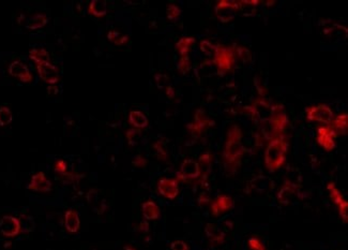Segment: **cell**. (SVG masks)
Masks as SVG:
<instances>
[{"label":"cell","instance_id":"83f0119b","mask_svg":"<svg viewBox=\"0 0 348 250\" xmlns=\"http://www.w3.org/2000/svg\"><path fill=\"white\" fill-rule=\"evenodd\" d=\"M12 112L8 107H1L0 108V125L5 126L12 122Z\"/></svg>","mask_w":348,"mask_h":250},{"label":"cell","instance_id":"5b68a950","mask_svg":"<svg viewBox=\"0 0 348 250\" xmlns=\"http://www.w3.org/2000/svg\"><path fill=\"white\" fill-rule=\"evenodd\" d=\"M305 115L307 121L324 125H330L334 118L332 110L326 104L311 105L305 110Z\"/></svg>","mask_w":348,"mask_h":250},{"label":"cell","instance_id":"6da1fadb","mask_svg":"<svg viewBox=\"0 0 348 250\" xmlns=\"http://www.w3.org/2000/svg\"><path fill=\"white\" fill-rule=\"evenodd\" d=\"M242 137V130L238 125H232L227 130L226 140L222 150V161L229 174H235L241 166V161L245 153Z\"/></svg>","mask_w":348,"mask_h":250},{"label":"cell","instance_id":"4fadbf2b","mask_svg":"<svg viewBox=\"0 0 348 250\" xmlns=\"http://www.w3.org/2000/svg\"><path fill=\"white\" fill-rule=\"evenodd\" d=\"M37 70L40 77L49 84H55L59 81V71L56 65L50 62L37 64Z\"/></svg>","mask_w":348,"mask_h":250},{"label":"cell","instance_id":"9c48e42d","mask_svg":"<svg viewBox=\"0 0 348 250\" xmlns=\"http://www.w3.org/2000/svg\"><path fill=\"white\" fill-rule=\"evenodd\" d=\"M200 177L199 163L193 159H185L177 173L176 179L178 181H190Z\"/></svg>","mask_w":348,"mask_h":250},{"label":"cell","instance_id":"d590c367","mask_svg":"<svg viewBox=\"0 0 348 250\" xmlns=\"http://www.w3.org/2000/svg\"><path fill=\"white\" fill-rule=\"evenodd\" d=\"M153 146H155V148L157 149L159 157L162 158V159H165L167 153H166V149H165V147L162 145V143H161V142H157V143H156L155 145H153Z\"/></svg>","mask_w":348,"mask_h":250},{"label":"cell","instance_id":"44dd1931","mask_svg":"<svg viewBox=\"0 0 348 250\" xmlns=\"http://www.w3.org/2000/svg\"><path fill=\"white\" fill-rule=\"evenodd\" d=\"M129 122L135 128H145L148 125V118L140 111H131L129 114Z\"/></svg>","mask_w":348,"mask_h":250},{"label":"cell","instance_id":"ab89813d","mask_svg":"<svg viewBox=\"0 0 348 250\" xmlns=\"http://www.w3.org/2000/svg\"><path fill=\"white\" fill-rule=\"evenodd\" d=\"M125 250H136V249H133V248H131V247H128V246H126L125 248H124Z\"/></svg>","mask_w":348,"mask_h":250},{"label":"cell","instance_id":"1f68e13d","mask_svg":"<svg viewBox=\"0 0 348 250\" xmlns=\"http://www.w3.org/2000/svg\"><path fill=\"white\" fill-rule=\"evenodd\" d=\"M247 246H249L251 250H267L262 240L258 238H254V236L247 240Z\"/></svg>","mask_w":348,"mask_h":250},{"label":"cell","instance_id":"52a82bcc","mask_svg":"<svg viewBox=\"0 0 348 250\" xmlns=\"http://www.w3.org/2000/svg\"><path fill=\"white\" fill-rule=\"evenodd\" d=\"M241 2L237 1H229V0H221L217 4L216 8H214V12H216L217 17L220 19L221 22L227 23L232 21L235 16L236 11L240 8Z\"/></svg>","mask_w":348,"mask_h":250},{"label":"cell","instance_id":"ba28073f","mask_svg":"<svg viewBox=\"0 0 348 250\" xmlns=\"http://www.w3.org/2000/svg\"><path fill=\"white\" fill-rule=\"evenodd\" d=\"M327 190H328V191H329V194H330V198H331L332 202L338 206L339 215L341 217V219H342L346 223L347 219H348V216H347L348 203H347V201L344 199L342 192L340 191V190L338 189V187L336 186V184H334V183H332V182L328 183Z\"/></svg>","mask_w":348,"mask_h":250},{"label":"cell","instance_id":"f546056e","mask_svg":"<svg viewBox=\"0 0 348 250\" xmlns=\"http://www.w3.org/2000/svg\"><path fill=\"white\" fill-rule=\"evenodd\" d=\"M166 14H167V17H169V19H171V21H174V19L178 18L180 16V14H181V9H180L177 4H174V3L169 4L167 5Z\"/></svg>","mask_w":348,"mask_h":250},{"label":"cell","instance_id":"4dcf8cb0","mask_svg":"<svg viewBox=\"0 0 348 250\" xmlns=\"http://www.w3.org/2000/svg\"><path fill=\"white\" fill-rule=\"evenodd\" d=\"M233 51H235L236 54L242 59L244 62L251 61V52L247 49L243 47H238V45H233Z\"/></svg>","mask_w":348,"mask_h":250},{"label":"cell","instance_id":"ffe728a7","mask_svg":"<svg viewBox=\"0 0 348 250\" xmlns=\"http://www.w3.org/2000/svg\"><path fill=\"white\" fill-rule=\"evenodd\" d=\"M347 118H348L347 113L340 114L337 117L333 118L330 126L333 129L334 132L337 133V135H345L347 133V124H348Z\"/></svg>","mask_w":348,"mask_h":250},{"label":"cell","instance_id":"277c9868","mask_svg":"<svg viewBox=\"0 0 348 250\" xmlns=\"http://www.w3.org/2000/svg\"><path fill=\"white\" fill-rule=\"evenodd\" d=\"M213 63L216 64L218 73L224 75L226 72L231 71L236 62V53L232 47L216 44V52H214Z\"/></svg>","mask_w":348,"mask_h":250},{"label":"cell","instance_id":"3957f363","mask_svg":"<svg viewBox=\"0 0 348 250\" xmlns=\"http://www.w3.org/2000/svg\"><path fill=\"white\" fill-rule=\"evenodd\" d=\"M289 126V117H287L283 105H273L272 113L269 118L260 123V131L264 137L268 141L283 135L284 130Z\"/></svg>","mask_w":348,"mask_h":250},{"label":"cell","instance_id":"74e56055","mask_svg":"<svg viewBox=\"0 0 348 250\" xmlns=\"http://www.w3.org/2000/svg\"><path fill=\"white\" fill-rule=\"evenodd\" d=\"M133 164L136 167H145L147 164V160L142 156H137L135 159L133 160Z\"/></svg>","mask_w":348,"mask_h":250},{"label":"cell","instance_id":"e0dca14e","mask_svg":"<svg viewBox=\"0 0 348 250\" xmlns=\"http://www.w3.org/2000/svg\"><path fill=\"white\" fill-rule=\"evenodd\" d=\"M205 233L207 238L210 240V242L214 245H221L223 244L225 241V234L220 230V228L214 225V223H208L205 227Z\"/></svg>","mask_w":348,"mask_h":250},{"label":"cell","instance_id":"484cf974","mask_svg":"<svg viewBox=\"0 0 348 250\" xmlns=\"http://www.w3.org/2000/svg\"><path fill=\"white\" fill-rule=\"evenodd\" d=\"M49 18L43 13H37V14L33 15L28 23H27V27L29 29H38L43 27L44 25L48 24Z\"/></svg>","mask_w":348,"mask_h":250},{"label":"cell","instance_id":"7402d4cb","mask_svg":"<svg viewBox=\"0 0 348 250\" xmlns=\"http://www.w3.org/2000/svg\"><path fill=\"white\" fill-rule=\"evenodd\" d=\"M195 43V38L193 37H182L176 43V50L179 52L180 56L189 55L192 45Z\"/></svg>","mask_w":348,"mask_h":250},{"label":"cell","instance_id":"8fae6325","mask_svg":"<svg viewBox=\"0 0 348 250\" xmlns=\"http://www.w3.org/2000/svg\"><path fill=\"white\" fill-rule=\"evenodd\" d=\"M233 206H235V202L232 196L227 194H219L211 203L210 213L213 217H219L220 215L230 212Z\"/></svg>","mask_w":348,"mask_h":250},{"label":"cell","instance_id":"9a60e30c","mask_svg":"<svg viewBox=\"0 0 348 250\" xmlns=\"http://www.w3.org/2000/svg\"><path fill=\"white\" fill-rule=\"evenodd\" d=\"M21 230V223L13 216H3L0 219V232L5 236H15Z\"/></svg>","mask_w":348,"mask_h":250},{"label":"cell","instance_id":"4316f807","mask_svg":"<svg viewBox=\"0 0 348 250\" xmlns=\"http://www.w3.org/2000/svg\"><path fill=\"white\" fill-rule=\"evenodd\" d=\"M107 38H109V40L111 42H113L116 45H123L129 40L128 36L120 34V32L117 30H111L109 32V35H107Z\"/></svg>","mask_w":348,"mask_h":250},{"label":"cell","instance_id":"8992f818","mask_svg":"<svg viewBox=\"0 0 348 250\" xmlns=\"http://www.w3.org/2000/svg\"><path fill=\"white\" fill-rule=\"evenodd\" d=\"M337 136L330 125H324L316 129V141L318 145L326 151H331L336 148Z\"/></svg>","mask_w":348,"mask_h":250},{"label":"cell","instance_id":"2e32d148","mask_svg":"<svg viewBox=\"0 0 348 250\" xmlns=\"http://www.w3.org/2000/svg\"><path fill=\"white\" fill-rule=\"evenodd\" d=\"M9 73L12 76L18 77L19 80L26 83L32 81V74L30 73L28 67L21 61H15L11 62V64L9 65Z\"/></svg>","mask_w":348,"mask_h":250},{"label":"cell","instance_id":"5bb4252c","mask_svg":"<svg viewBox=\"0 0 348 250\" xmlns=\"http://www.w3.org/2000/svg\"><path fill=\"white\" fill-rule=\"evenodd\" d=\"M27 187L30 190H33V191L49 192L52 189V183L43 172H37L31 176Z\"/></svg>","mask_w":348,"mask_h":250},{"label":"cell","instance_id":"8d00e7d4","mask_svg":"<svg viewBox=\"0 0 348 250\" xmlns=\"http://www.w3.org/2000/svg\"><path fill=\"white\" fill-rule=\"evenodd\" d=\"M55 170L57 171V172L63 174L66 171V163H65V161H63L62 159L57 160L55 162Z\"/></svg>","mask_w":348,"mask_h":250},{"label":"cell","instance_id":"7a4b0ae2","mask_svg":"<svg viewBox=\"0 0 348 250\" xmlns=\"http://www.w3.org/2000/svg\"><path fill=\"white\" fill-rule=\"evenodd\" d=\"M287 150H289V141L284 135L269 141L264 156L265 168L269 172H276L282 168L286 161Z\"/></svg>","mask_w":348,"mask_h":250},{"label":"cell","instance_id":"f35d334b","mask_svg":"<svg viewBox=\"0 0 348 250\" xmlns=\"http://www.w3.org/2000/svg\"><path fill=\"white\" fill-rule=\"evenodd\" d=\"M166 94H167V96H169V97L173 98V97H174V94H175V91H174V89H173L171 86H167V88H166Z\"/></svg>","mask_w":348,"mask_h":250},{"label":"cell","instance_id":"603a6c76","mask_svg":"<svg viewBox=\"0 0 348 250\" xmlns=\"http://www.w3.org/2000/svg\"><path fill=\"white\" fill-rule=\"evenodd\" d=\"M29 57L36 62V64L50 62L49 52L43 48H33L29 52Z\"/></svg>","mask_w":348,"mask_h":250},{"label":"cell","instance_id":"d4e9b609","mask_svg":"<svg viewBox=\"0 0 348 250\" xmlns=\"http://www.w3.org/2000/svg\"><path fill=\"white\" fill-rule=\"evenodd\" d=\"M296 191V186L290 181H285L284 185L281 188L280 192L278 193V199L281 203H286V200L289 199V196L292 195Z\"/></svg>","mask_w":348,"mask_h":250},{"label":"cell","instance_id":"7c38bea8","mask_svg":"<svg viewBox=\"0 0 348 250\" xmlns=\"http://www.w3.org/2000/svg\"><path fill=\"white\" fill-rule=\"evenodd\" d=\"M212 123L207 115L204 113L203 110H197L195 116H194V121L190 125H187V129L191 132V134L195 137L202 135L204 131L211 126Z\"/></svg>","mask_w":348,"mask_h":250},{"label":"cell","instance_id":"cb8c5ba5","mask_svg":"<svg viewBox=\"0 0 348 250\" xmlns=\"http://www.w3.org/2000/svg\"><path fill=\"white\" fill-rule=\"evenodd\" d=\"M89 12L95 16H103L107 12V3L104 0H92L89 3Z\"/></svg>","mask_w":348,"mask_h":250},{"label":"cell","instance_id":"d6a6232c","mask_svg":"<svg viewBox=\"0 0 348 250\" xmlns=\"http://www.w3.org/2000/svg\"><path fill=\"white\" fill-rule=\"evenodd\" d=\"M178 69L182 73H186L187 71L191 69V62H190V56H180L179 62H178Z\"/></svg>","mask_w":348,"mask_h":250},{"label":"cell","instance_id":"30bf717a","mask_svg":"<svg viewBox=\"0 0 348 250\" xmlns=\"http://www.w3.org/2000/svg\"><path fill=\"white\" fill-rule=\"evenodd\" d=\"M158 191L166 199H176L179 194V181L177 179L163 177L158 182Z\"/></svg>","mask_w":348,"mask_h":250},{"label":"cell","instance_id":"ac0fdd59","mask_svg":"<svg viewBox=\"0 0 348 250\" xmlns=\"http://www.w3.org/2000/svg\"><path fill=\"white\" fill-rule=\"evenodd\" d=\"M64 226L70 233H76L80 227L78 213L74 209H68L64 214Z\"/></svg>","mask_w":348,"mask_h":250},{"label":"cell","instance_id":"e575fe53","mask_svg":"<svg viewBox=\"0 0 348 250\" xmlns=\"http://www.w3.org/2000/svg\"><path fill=\"white\" fill-rule=\"evenodd\" d=\"M156 82H157V85L159 86V88H163V87H165L166 83L169 82V77H167L165 74H157L156 75Z\"/></svg>","mask_w":348,"mask_h":250},{"label":"cell","instance_id":"d6986e66","mask_svg":"<svg viewBox=\"0 0 348 250\" xmlns=\"http://www.w3.org/2000/svg\"><path fill=\"white\" fill-rule=\"evenodd\" d=\"M142 213L146 219L156 220L160 217L161 210H160V207L158 206V204L155 201L148 200V201L143 203Z\"/></svg>","mask_w":348,"mask_h":250},{"label":"cell","instance_id":"f1b7e54d","mask_svg":"<svg viewBox=\"0 0 348 250\" xmlns=\"http://www.w3.org/2000/svg\"><path fill=\"white\" fill-rule=\"evenodd\" d=\"M199 48H200V51H202L207 56H213L214 52H216V45L212 44L208 40H203L200 42Z\"/></svg>","mask_w":348,"mask_h":250},{"label":"cell","instance_id":"836d02e7","mask_svg":"<svg viewBox=\"0 0 348 250\" xmlns=\"http://www.w3.org/2000/svg\"><path fill=\"white\" fill-rule=\"evenodd\" d=\"M171 250H190L189 245L184 241H174L171 244Z\"/></svg>","mask_w":348,"mask_h":250}]
</instances>
